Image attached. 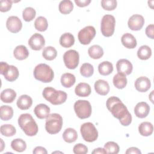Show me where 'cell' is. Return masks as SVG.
I'll use <instances>...</instances> for the list:
<instances>
[{"mask_svg": "<svg viewBox=\"0 0 154 154\" xmlns=\"http://www.w3.org/2000/svg\"><path fill=\"white\" fill-rule=\"evenodd\" d=\"M60 44L64 48H70L75 43V37L70 32H65L63 34L60 38Z\"/></svg>", "mask_w": 154, "mask_h": 154, "instance_id": "d4e9b609", "label": "cell"}, {"mask_svg": "<svg viewBox=\"0 0 154 154\" xmlns=\"http://www.w3.org/2000/svg\"><path fill=\"white\" fill-rule=\"evenodd\" d=\"M88 53L91 58L99 59L103 55V50L99 45H94L88 48Z\"/></svg>", "mask_w": 154, "mask_h": 154, "instance_id": "4dcf8cb0", "label": "cell"}, {"mask_svg": "<svg viewBox=\"0 0 154 154\" xmlns=\"http://www.w3.org/2000/svg\"><path fill=\"white\" fill-rule=\"evenodd\" d=\"M76 81V78L74 75L70 73H66L62 75L61 77V84L66 88H70L73 86Z\"/></svg>", "mask_w": 154, "mask_h": 154, "instance_id": "f1b7e54d", "label": "cell"}, {"mask_svg": "<svg viewBox=\"0 0 154 154\" xmlns=\"http://www.w3.org/2000/svg\"><path fill=\"white\" fill-rule=\"evenodd\" d=\"M150 112V106L145 102L138 103L134 108V113L135 116L140 119L146 117Z\"/></svg>", "mask_w": 154, "mask_h": 154, "instance_id": "2e32d148", "label": "cell"}, {"mask_svg": "<svg viewBox=\"0 0 154 154\" xmlns=\"http://www.w3.org/2000/svg\"><path fill=\"white\" fill-rule=\"evenodd\" d=\"M34 112L37 118L43 119L49 115L50 108L46 104L40 103L34 108Z\"/></svg>", "mask_w": 154, "mask_h": 154, "instance_id": "ffe728a7", "label": "cell"}, {"mask_svg": "<svg viewBox=\"0 0 154 154\" xmlns=\"http://www.w3.org/2000/svg\"><path fill=\"white\" fill-rule=\"evenodd\" d=\"M138 131L142 136H150L152 134L153 131V125L149 122H142L138 126Z\"/></svg>", "mask_w": 154, "mask_h": 154, "instance_id": "4316f807", "label": "cell"}, {"mask_svg": "<svg viewBox=\"0 0 154 154\" xmlns=\"http://www.w3.org/2000/svg\"><path fill=\"white\" fill-rule=\"evenodd\" d=\"M153 91H152V93H150V96H149V99H150V100H151V102L153 103V99H152V94H153Z\"/></svg>", "mask_w": 154, "mask_h": 154, "instance_id": "816d5d0a", "label": "cell"}, {"mask_svg": "<svg viewBox=\"0 0 154 154\" xmlns=\"http://www.w3.org/2000/svg\"><path fill=\"white\" fill-rule=\"evenodd\" d=\"M78 138V134L75 129L69 128L66 129L63 134V138L66 143H72L75 142Z\"/></svg>", "mask_w": 154, "mask_h": 154, "instance_id": "83f0119b", "label": "cell"}, {"mask_svg": "<svg viewBox=\"0 0 154 154\" xmlns=\"http://www.w3.org/2000/svg\"><path fill=\"white\" fill-rule=\"evenodd\" d=\"M144 24V17L140 14H133L128 22V27L132 31L140 30Z\"/></svg>", "mask_w": 154, "mask_h": 154, "instance_id": "5bb4252c", "label": "cell"}, {"mask_svg": "<svg viewBox=\"0 0 154 154\" xmlns=\"http://www.w3.org/2000/svg\"><path fill=\"white\" fill-rule=\"evenodd\" d=\"M75 2L79 7H84L90 4L91 0H75Z\"/></svg>", "mask_w": 154, "mask_h": 154, "instance_id": "bcb514c9", "label": "cell"}, {"mask_svg": "<svg viewBox=\"0 0 154 154\" xmlns=\"http://www.w3.org/2000/svg\"><path fill=\"white\" fill-rule=\"evenodd\" d=\"M73 152L75 154H85L88 152V148L85 145L78 143L74 146Z\"/></svg>", "mask_w": 154, "mask_h": 154, "instance_id": "7bdbcfd3", "label": "cell"}, {"mask_svg": "<svg viewBox=\"0 0 154 154\" xmlns=\"http://www.w3.org/2000/svg\"><path fill=\"white\" fill-rule=\"evenodd\" d=\"M32 153L34 154H47L48 152L45 147L42 146H37L33 150Z\"/></svg>", "mask_w": 154, "mask_h": 154, "instance_id": "7dc6e473", "label": "cell"}, {"mask_svg": "<svg viewBox=\"0 0 154 154\" xmlns=\"http://www.w3.org/2000/svg\"><path fill=\"white\" fill-rule=\"evenodd\" d=\"M96 92L102 96L106 95L110 90L109 84L103 79H99L96 81L94 85Z\"/></svg>", "mask_w": 154, "mask_h": 154, "instance_id": "ac0fdd59", "label": "cell"}, {"mask_svg": "<svg viewBox=\"0 0 154 154\" xmlns=\"http://www.w3.org/2000/svg\"><path fill=\"white\" fill-rule=\"evenodd\" d=\"M151 86L150 79L146 76H140L138 78L135 82V88L140 92H146Z\"/></svg>", "mask_w": 154, "mask_h": 154, "instance_id": "e0dca14e", "label": "cell"}, {"mask_svg": "<svg viewBox=\"0 0 154 154\" xmlns=\"http://www.w3.org/2000/svg\"><path fill=\"white\" fill-rule=\"evenodd\" d=\"M57 55V51L53 46H47L43 49L42 52V56L46 60H53L56 58Z\"/></svg>", "mask_w": 154, "mask_h": 154, "instance_id": "e575fe53", "label": "cell"}, {"mask_svg": "<svg viewBox=\"0 0 154 154\" xmlns=\"http://www.w3.org/2000/svg\"><path fill=\"white\" fill-rule=\"evenodd\" d=\"M45 45V40L43 36L38 33L34 34L28 40V45L34 51L41 50Z\"/></svg>", "mask_w": 154, "mask_h": 154, "instance_id": "7c38bea8", "label": "cell"}, {"mask_svg": "<svg viewBox=\"0 0 154 154\" xmlns=\"http://www.w3.org/2000/svg\"><path fill=\"white\" fill-rule=\"evenodd\" d=\"M80 132L83 139L87 142H93L97 139V130L94 125L91 122L83 123L81 126Z\"/></svg>", "mask_w": 154, "mask_h": 154, "instance_id": "52a82bcc", "label": "cell"}, {"mask_svg": "<svg viewBox=\"0 0 154 154\" xmlns=\"http://www.w3.org/2000/svg\"><path fill=\"white\" fill-rule=\"evenodd\" d=\"M74 110L78 118L87 119L90 117L92 108L90 103L86 100H78L74 103Z\"/></svg>", "mask_w": 154, "mask_h": 154, "instance_id": "8992f818", "label": "cell"}, {"mask_svg": "<svg viewBox=\"0 0 154 154\" xmlns=\"http://www.w3.org/2000/svg\"><path fill=\"white\" fill-rule=\"evenodd\" d=\"M36 14L35 10L34 8L28 7L25 8L22 12V17L25 21L30 22L34 19Z\"/></svg>", "mask_w": 154, "mask_h": 154, "instance_id": "ab89813d", "label": "cell"}, {"mask_svg": "<svg viewBox=\"0 0 154 154\" xmlns=\"http://www.w3.org/2000/svg\"><path fill=\"white\" fill-rule=\"evenodd\" d=\"M0 97L2 102L5 103H12L16 97V93L11 88H7L1 92Z\"/></svg>", "mask_w": 154, "mask_h": 154, "instance_id": "603a6c76", "label": "cell"}, {"mask_svg": "<svg viewBox=\"0 0 154 154\" xmlns=\"http://www.w3.org/2000/svg\"><path fill=\"white\" fill-rule=\"evenodd\" d=\"M95 35V28L93 26H87L79 31L78 38L82 45H87L90 43Z\"/></svg>", "mask_w": 154, "mask_h": 154, "instance_id": "8fae6325", "label": "cell"}, {"mask_svg": "<svg viewBox=\"0 0 154 154\" xmlns=\"http://www.w3.org/2000/svg\"><path fill=\"white\" fill-rule=\"evenodd\" d=\"M94 73V67L92 64L86 63L82 64L80 67V73L81 75L86 78L90 77L93 75Z\"/></svg>", "mask_w": 154, "mask_h": 154, "instance_id": "f35d334b", "label": "cell"}, {"mask_svg": "<svg viewBox=\"0 0 154 154\" xmlns=\"http://www.w3.org/2000/svg\"><path fill=\"white\" fill-rule=\"evenodd\" d=\"M91 92V89L89 84L85 82L79 83L75 88V94L79 97H87Z\"/></svg>", "mask_w": 154, "mask_h": 154, "instance_id": "d6986e66", "label": "cell"}, {"mask_svg": "<svg viewBox=\"0 0 154 154\" xmlns=\"http://www.w3.org/2000/svg\"><path fill=\"white\" fill-rule=\"evenodd\" d=\"M107 109L116 119L119 120L122 125L127 126L132 122V116L121 100L116 96L109 97L106 102Z\"/></svg>", "mask_w": 154, "mask_h": 154, "instance_id": "6da1fadb", "label": "cell"}, {"mask_svg": "<svg viewBox=\"0 0 154 154\" xmlns=\"http://www.w3.org/2000/svg\"><path fill=\"white\" fill-rule=\"evenodd\" d=\"M63 123V118L59 114H49L46 119L45 129L46 132L50 134L58 133L62 128Z\"/></svg>", "mask_w": 154, "mask_h": 154, "instance_id": "5b68a950", "label": "cell"}, {"mask_svg": "<svg viewBox=\"0 0 154 154\" xmlns=\"http://www.w3.org/2000/svg\"><path fill=\"white\" fill-rule=\"evenodd\" d=\"M0 73L3 75L5 79L10 82L14 81L19 77L17 68L13 65H8L5 62L0 63Z\"/></svg>", "mask_w": 154, "mask_h": 154, "instance_id": "9c48e42d", "label": "cell"}, {"mask_svg": "<svg viewBox=\"0 0 154 154\" xmlns=\"http://www.w3.org/2000/svg\"><path fill=\"white\" fill-rule=\"evenodd\" d=\"M16 104L19 109L26 110L31 106L32 104V99L28 95L22 94L18 98Z\"/></svg>", "mask_w": 154, "mask_h": 154, "instance_id": "7402d4cb", "label": "cell"}, {"mask_svg": "<svg viewBox=\"0 0 154 154\" xmlns=\"http://www.w3.org/2000/svg\"><path fill=\"white\" fill-rule=\"evenodd\" d=\"M0 132L1 134L5 137H12L16 134V129L12 125L6 124L1 126Z\"/></svg>", "mask_w": 154, "mask_h": 154, "instance_id": "74e56055", "label": "cell"}, {"mask_svg": "<svg viewBox=\"0 0 154 154\" xmlns=\"http://www.w3.org/2000/svg\"><path fill=\"white\" fill-rule=\"evenodd\" d=\"M98 71L99 73L103 76L108 75L113 71L112 64L108 61H103L99 64Z\"/></svg>", "mask_w": 154, "mask_h": 154, "instance_id": "f546056e", "label": "cell"}, {"mask_svg": "<svg viewBox=\"0 0 154 154\" xmlns=\"http://www.w3.org/2000/svg\"><path fill=\"white\" fill-rule=\"evenodd\" d=\"M11 147L14 150L17 152H22L26 149V144L22 139L16 138L12 140L11 143Z\"/></svg>", "mask_w": 154, "mask_h": 154, "instance_id": "d590c367", "label": "cell"}, {"mask_svg": "<svg viewBox=\"0 0 154 154\" xmlns=\"http://www.w3.org/2000/svg\"><path fill=\"white\" fill-rule=\"evenodd\" d=\"M92 153H95V154H97V153H99V154H105L106 153V151L105 150L104 148H101V147H98V148H96L95 149H94V150L92 151Z\"/></svg>", "mask_w": 154, "mask_h": 154, "instance_id": "681fc988", "label": "cell"}, {"mask_svg": "<svg viewBox=\"0 0 154 154\" xmlns=\"http://www.w3.org/2000/svg\"><path fill=\"white\" fill-rule=\"evenodd\" d=\"M126 154H141V151L137 148L135 147H131L127 149V150L125 152Z\"/></svg>", "mask_w": 154, "mask_h": 154, "instance_id": "c3c4849f", "label": "cell"}, {"mask_svg": "<svg viewBox=\"0 0 154 154\" xmlns=\"http://www.w3.org/2000/svg\"><path fill=\"white\" fill-rule=\"evenodd\" d=\"M13 116V109L8 105H2L0 108V117L2 120L7 121Z\"/></svg>", "mask_w": 154, "mask_h": 154, "instance_id": "1f68e13d", "label": "cell"}, {"mask_svg": "<svg viewBox=\"0 0 154 154\" xmlns=\"http://www.w3.org/2000/svg\"><path fill=\"white\" fill-rule=\"evenodd\" d=\"M112 82L116 88L119 89H123L126 86L128 81L126 75L117 73L114 76Z\"/></svg>", "mask_w": 154, "mask_h": 154, "instance_id": "484cf974", "label": "cell"}, {"mask_svg": "<svg viewBox=\"0 0 154 154\" xmlns=\"http://www.w3.org/2000/svg\"><path fill=\"white\" fill-rule=\"evenodd\" d=\"M152 55V49L147 45H143L137 51L138 57L142 60H146L150 58Z\"/></svg>", "mask_w": 154, "mask_h": 154, "instance_id": "836d02e7", "label": "cell"}, {"mask_svg": "<svg viewBox=\"0 0 154 154\" xmlns=\"http://www.w3.org/2000/svg\"><path fill=\"white\" fill-rule=\"evenodd\" d=\"M6 27L10 32L17 33L21 30L22 23L18 17L11 16L8 17L6 21Z\"/></svg>", "mask_w": 154, "mask_h": 154, "instance_id": "4fadbf2b", "label": "cell"}, {"mask_svg": "<svg viewBox=\"0 0 154 154\" xmlns=\"http://www.w3.org/2000/svg\"><path fill=\"white\" fill-rule=\"evenodd\" d=\"M117 2L116 0H102L101 1L102 7L107 11H112L117 7Z\"/></svg>", "mask_w": 154, "mask_h": 154, "instance_id": "b9f144b4", "label": "cell"}, {"mask_svg": "<svg viewBox=\"0 0 154 154\" xmlns=\"http://www.w3.org/2000/svg\"><path fill=\"white\" fill-rule=\"evenodd\" d=\"M42 95L46 100L54 105L64 103L67 97V94L66 92L61 90H57L51 87L45 88L42 92Z\"/></svg>", "mask_w": 154, "mask_h": 154, "instance_id": "3957f363", "label": "cell"}, {"mask_svg": "<svg viewBox=\"0 0 154 154\" xmlns=\"http://www.w3.org/2000/svg\"><path fill=\"white\" fill-rule=\"evenodd\" d=\"M35 28L41 32L45 31L48 27V23L47 19L43 16H39L36 18L34 22Z\"/></svg>", "mask_w": 154, "mask_h": 154, "instance_id": "8d00e7d4", "label": "cell"}, {"mask_svg": "<svg viewBox=\"0 0 154 154\" xmlns=\"http://www.w3.org/2000/svg\"><path fill=\"white\" fill-rule=\"evenodd\" d=\"M122 45L126 48L134 49L137 46V43L135 37L130 33L124 34L121 38Z\"/></svg>", "mask_w": 154, "mask_h": 154, "instance_id": "44dd1931", "label": "cell"}, {"mask_svg": "<svg viewBox=\"0 0 154 154\" xmlns=\"http://www.w3.org/2000/svg\"><path fill=\"white\" fill-rule=\"evenodd\" d=\"M115 25L116 19L112 15H104L102 19L100 24V30L102 35L107 37L112 35L115 29Z\"/></svg>", "mask_w": 154, "mask_h": 154, "instance_id": "ba28073f", "label": "cell"}, {"mask_svg": "<svg viewBox=\"0 0 154 154\" xmlns=\"http://www.w3.org/2000/svg\"><path fill=\"white\" fill-rule=\"evenodd\" d=\"M33 74L35 79L45 83L51 82L54 77L53 70L49 66L45 63L37 65L34 68Z\"/></svg>", "mask_w": 154, "mask_h": 154, "instance_id": "277c9868", "label": "cell"}, {"mask_svg": "<svg viewBox=\"0 0 154 154\" xmlns=\"http://www.w3.org/2000/svg\"><path fill=\"white\" fill-rule=\"evenodd\" d=\"M146 35L151 39L154 38V25L153 24L149 25L146 28Z\"/></svg>", "mask_w": 154, "mask_h": 154, "instance_id": "f6af8a7d", "label": "cell"}, {"mask_svg": "<svg viewBox=\"0 0 154 154\" xmlns=\"http://www.w3.org/2000/svg\"><path fill=\"white\" fill-rule=\"evenodd\" d=\"M63 61L67 68L69 69H75L77 67L79 64V53L75 50H69L64 54Z\"/></svg>", "mask_w": 154, "mask_h": 154, "instance_id": "30bf717a", "label": "cell"}, {"mask_svg": "<svg viewBox=\"0 0 154 154\" xmlns=\"http://www.w3.org/2000/svg\"><path fill=\"white\" fill-rule=\"evenodd\" d=\"M18 124L22 130L28 136H34L38 132V126L32 116L29 114H21L18 119Z\"/></svg>", "mask_w": 154, "mask_h": 154, "instance_id": "7a4b0ae2", "label": "cell"}, {"mask_svg": "<svg viewBox=\"0 0 154 154\" xmlns=\"http://www.w3.org/2000/svg\"><path fill=\"white\" fill-rule=\"evenodd\" d=\"M1 140V150H0V152H2V150H4V141L2 140V138L0 139Z\"/></svg>", "mask_w": 154, "mask_h": 154, "instance_id": "f907efd6", "label": "cell"}, {"mask_svg": "<svg viewBox=\"0 0 154 154\" xmlns=\"http://www.w3.org/2000/svg\"><path fill=\"white\" fill-rule=\"evenodd\" d=\"M116 68L118 73L126 76L130 75L133 70L132 63L127 59L119 60L116 63Z\"/></svg>", "mask_w": 154, "mask_h": 154, "instance_id": "9a60e30c", "label": "cell"}, {"mask_svg": "<svg viewBox=\"0 0 154 154\" xmlns=\"http://www.w3.org/2000/svg\"><path fill=\"white\" fill-rule=\"evenodd\" d=\"M12 1L8 0H1L0 2V11L6 12L9 11L12 7Z\"/></svg>", "mask_w": 154, "mask_h": 154, "instance_id": "ee69618b", "label": "cell"}, {"mask_svg": "<svg viewBox=\"0 0 154 154\" xmlns=\"http://www.w3.org/2000/svg\"><path fill=\"white\" fill-rule=\"evenodd\" d=\"M14 58L18 60H23L29 56V52L26 47L24 45H19L16 46L13 51Z\"/></svg>", "mask_w": 154, "mask_h": 154, "instance_id": "cb8c5ba5", "label": "cell"}, {"mask_svg": "<svg viewBox=\"0 0 154 154\" xmlns=\"http://www.w3.org/2000/svg\"><path fill=\"white\" fill-rule=\"evenodd\" d=\"M59 11L63 14H67L70 13L73 9V4L70 0L61 1L58 6Z\"/></svg>", "mask_w": 154, "mask_h": 154, "instance_id": "d6a6232c", "label": "cell"}, {"mask_svg": "<svg viewBox=\"0 0 154 154\" xmlns=\"http://www.w3.org/2000/svg\"><path fill=\"white\" fill-rule=\"evenodd\" d=\"M104 149L106 153L117 154L119 152L120 148L117 143L114 141H108L104 145Z\"/></svg>", "mask_w": 154, "mask_h": 154, "instance_id": "60d3db41", "label": "cell"}]
</instances>
